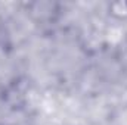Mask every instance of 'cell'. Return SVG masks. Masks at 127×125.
<instances>
[{
  "label": "cell",
  "instance_id": "obj_1",
  "mask_svg": "<svg viewBox=\"0 0 127 125\" xmlns=\"http://www.w3.org/2000/svg\"><path fill=\"white\" fill-rule=\"evenodd\" d=\"M106 10H108L109 16H112L114 19H118V21H126L127 19V1L126 0L109 3Z\"/></svg>",
  "mask_w": 127,
  "mask_h": 125
}]
</instances>
